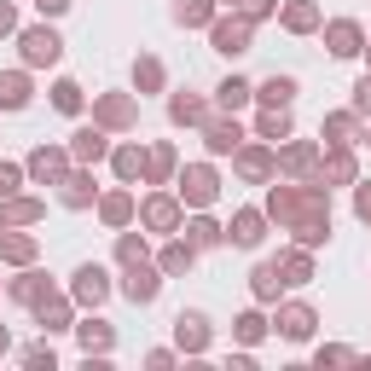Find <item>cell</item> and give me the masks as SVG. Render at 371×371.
Here are the masks:
<instances>
[{
	"label": "cell",
	"mask_w": 371,
	"mask_h": 371,
	"mask_svg": "<svg viewBox=\"0 0 371 371\" xmlns=\"http://www.w3.org/2000/svg\"><path fill=\"white\" fill-rule=\"evenodd\" d=\"M128 296H133V302H151V296H157V278H151L146 267H139V273L128 278Z\"/></svg>",
	"instance_id": "4"
},
{
	"label": "cell",
	"mask_w": 371,
	"mask_h": 371,
	"mask_svg": "<svg viewBox=\"0 0 371 371\" xmlns=\"http://www.w3.org/2000/svg\"><path fill=\"white\" fill-rule=\"evenodd\" d=\"M6 29H12V12H6V6H0V35H6Z\"/></svg>",
	"instance_id": "20"
},
{
	"label": "cell",
	"mask_w": 371,
	"mask_h": 371,
	"mask_svg": "<svg viewBox=\"0 0 371 371\" xmlns=\"http://www.w3.org/2000/svg\"><path fill=\"white\" fill-rule=\"evenodd\" d=\"M360 105H365V111H371V81H360Z\"/></svg>",
	"instance_id": "19"
},
{
	"label": "cell",
	"mask_w": 371,
	"mask_h": 371,
	"mask_svg": "<svg viewBox=\"0 0 371 371\" xmlns=\"http://www.w3.org/2000/svg\"><path fill=\"white\" fill-rule=\"evenodd\" d=\"M24 53H29V64H53L59 59V41L46 35V29H29L24 35Z\"/></svg>",
	"instance_id": "1"
},
{
	"label": "cell",
	"mask_w": 371,
	"mask_h": 371,
	"mask_svg": "<svg viewBox=\"0 0 371 371\" xmlns=\"http://www.w3.org/2000/svg\"><path fill=\"white\" fill-rule=\"evenodd\" d=\"M244 93H250L244 81H226V87H220V99H226V105H244Z\"/></svg>",
	"instance_id": "17"
},
{
	"label": "cell",
	"mask_w": 371,
	"mask_h": 371,
	"mask_svg": "<svg viewBox=\"0 0 371 371\" xmlns=\"http://www.w3.org/2000/svg\"><path fill=\"white\" fill-rule=\"evenodd\" d=\"M209 146H215V151H232V146H238V128H215Z\"/></svg>",
	"instance_id": "14"
},
{
	"label": "cell",
	"mask_w": 371,
	"mask_h": 371,
	"mask_svg": "<svg viewBox=\"0 0 371 371\" xmlns=\"http://www.w3.org/2000/svg\"><path fill=\"white\" fill-rule=\"evenodd\" d=\"M76 278H81L76 290H81L87 302H99V296H105V273H99V267H87V273H76Z\"/></svg>",
	"instance_id": "5"
},
{
	"label": "cell",
	"mask_w": 371,
	"mask_h": 371,
	"mask_svg": "<svg viewBox=\"0 0 371 371\" xmlns=\"http://www.w3.org/2000/svg\"><path fill=\"white\" fill-rule=\"evenodd\" d=\"M244 35H250L244 24H220V29H215V41H220V53H244Z\"/></svg>",
	"instance_id": "3"
},
{
	"label": "cell",
	"mask_w": 371,
	"mask_h": 371,
	"mask_svg": "<svg viewBox=\"0 0 371 371\" xmlns=\"http://www.w3.org/2000/svg\"><path fill=\"white\" fill-rule=\"evenodd\" d=\"M76 151H81V157H99L105 139H99V133H76Z\"/></svg>",
	"instance_id": "12"
},
{
	"label": "cell",
	"mask_w": 371,
	"mask_h": 371,
	"mask_svg": "<svg viewBox=\"0 0 371 371\" xmlns=\"http://www.w3.org/2000/svg\"><path fill=\"white\" fill-rule=\"evenodd\" d=\"M180 342L198 348V342H203V319H180Z\"/></svg>",
	"instance_id": "15"
},
{
	"label": "cell",
	"mask_w": 371,
	"mask_h": 371,
	"mask_svg": "<svg viewBox=\"0 0 371 371\" xmlns=\"http://www.w3.org/2000/svg\"><path fill=\"white\" fill-rule=\"evenodd\" d=\"M70 6V0H41V12H64Z\"/></svg>",
	"instance_id": "18"
},
{
	"label": "cell",
	"mask_w": 371,
	"mask_h": 371,
	"mask_svg": "<svg viewBox=\"0 0 371 371\" xmlns=\"http://www.w3.org/2000/svg\"><path fill=\"white\" fill-rule=\"evenodd\" d=\"M29 99V93H24V76H6V81H0V105H24Z\"/></svg>",
	"instance_id": "7"
},
{
	"label": "cell",
	"mask_w": 371,
	"mask_h": 371,
	"mask_svg": "<svg viewBox=\"0 0 371 371\" xmlns=\"http://www.w3.org/2000/svg\"><path fill=\"white\" fill-rule=\"evenodd\" d=\"M308 331H313V313L308 308H290L285 313V337H308Z\"/></svg>",
	"instance_id": "6"
},
{
	"label": "cell",
	"mask_w": 371,
	"mask_h": 371,
	"mask_svg": "<svg viewBox=\"0 0 371 371\" xmlns=\"http://www.w3.org/2000/svg\"><path fill=\"white\" fill-rule=\"evenodd\" d=\"M180 18H186V24H198V18H209V0H180Z\"/></svg>",
	"instance_id": "13"
},
{
	"label": "cell",
	"mask_w": 371,
	"mask_h": 371,
	"mask_svg": "<svg viewBox=\"0 0 371 371\" xmlns=\"http://www.w3.org/2000/svg\"><path fill=\"white\" fill-rule=\"evenodd\" d=\"M255 290H261V296L278 290V267H261V273H255Z\"/></svg>",
	"instance_id": "16"
},
{
	"label": "cell",
	"mask_w": 371,
	"mask_h": 371,
	"mask_svg": "<svg viewBox=\"0 0 371 371\" xmlns=\"http://www.w3.org/2000/svg\"><path fill=\"white\" fill-rule=\"evenodd\" d=\"M290 93H296V81H267V87H261V99H273V105H285Z\"/></svg>",
	"instance_id": "9"
},
{
	"label": "cell",
	"mask_w": 371,
	"mask_h": 371,
	"mask_svg": "<svg viewBox=\"0 0 371 371\" xmlns=\"http://www.w3.org/2000/svg\"><path fill=\"white\" fill-rule=\"evenodd\" d=\"M53 99H59V111H76V105H81V87H70V81H59V93H53Z\"/></svg>",
	"instance_id": "10"
},
{
	"label": "cell",
	"mask_w": 371,
	"mask_h": 371,
	"mask_svg": "<svg viewBox=\"0 0 371 371\" xmlns=\"http://www.w3.org/2000/svg\"><path fill=\"white\" fill-rule=\"evenodd\" d=\"M331 41H337V53H354V41H360V35H354V24H337Z\"/></svg>",
	"instance_id": "11"
},
{
	"label": "cell",
	"mask_w": 371,
	"mask_h": 371,
	"mask_svg": "<svg viewBox=\"0 0 371 371\" xmlns=\"http://www.w3.org/2000/svg\"><path fill=\"white\" fill-rule=\"evenodd\" d=\"M232 238H238V244H255V238H261V220H255V215H238V226H232Z\"/></svg>",
	"instance_id": "8"
},
{
	"label": "cell",
	"mask_w": 371,
	"mask_h": 371,
	"mask_svg": "<svg viewBox=\"0 0 371 371\" xmlns=\"http://www.w3.org/2000/svg\"><path fill=\"white\" fill-rule=\"evenodd\" d=\"M186 198H192V203H209V198H215V180H209L203 168H192V174H186Z\"/></svg>",
	"instance_id": "2"
}]
</instances>
